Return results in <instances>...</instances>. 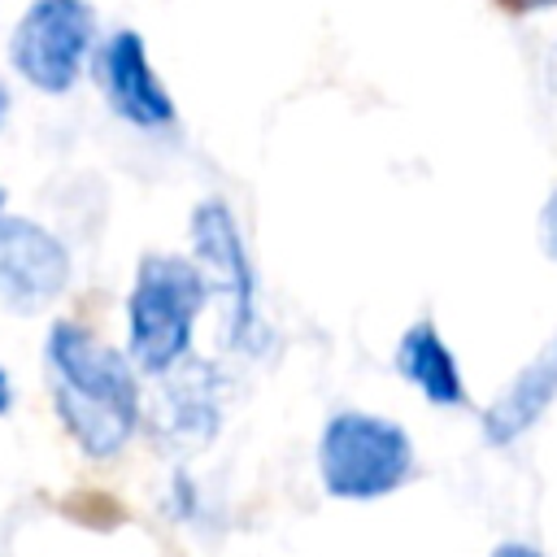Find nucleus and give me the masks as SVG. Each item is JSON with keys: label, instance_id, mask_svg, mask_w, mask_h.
Instances as JSON below:
<instances>
[{"label": "nucleus", "instance_id": "obj_1", "mask_svg": "<svg viewBox=\"0 0 557 557\" xmlns=\"http://www.w3.org/2000/svg\"><path fill=\"white\" fill-rule=\"evenodd\" d=\"M44 361L61 426L87 457H113L139 426L135 361L78 322H52Z\"/></svg>", "mask_w": 557, "mask_h": 557}, {"label": "nucleus", "instance_id": "obj_17", "mask_svg": "<svg viewBox=\"0 0 557 557\" xmlns=\"http://www.w3.org/2000/svg\"><path fill=\"white\" fill-rule=\"evenodd\" d=\"M553 52H557V48H553Z\"/></svg>", "mask_w": 557, "mask_h": 557}, {"label": "nucleus", "instance_id": "obj_13", "mask_svg": "<svg viewBox=\"0 0 557 557\" xmlns=\"http://www.w3.org/2000/svg\"><path fill=\"white\" fill-rule=\"evenodd\" d=\"M509 13H535V9H557V0H500Z\"/></svg>", "mask_w": 557, "mask_h": 557}, {"label": "nucleus", "instance_id": "obj_7", "mask_svg": "<svg viewBox=\"0 0 557 557\" xmlns=\"http://www.w3.org/2000/svg\"><path fill=\"white\" fill-rule=\"evenodd\" d=\"M96 78H100L109 109L122 122H131L139 131H161L174 122V100H170L165 83L157 78L139 30H113L104 39V48L96 52Z\"/></svg>", "mask_w": 557, "mask_h": 557}, {"label": "nucleus", "instance_id": "obj_11", "mask_svg": "<svg viewBox=\"0 0 557 557\" xmlns=\"http://www.w3.org/2000/svg\"><path fill=\"white\" fill-rule=\"evenodd\" d=\"M540 239H544V252L557 261V191L544 200V213H540Z\"/></svg>", "mask_w": 557, "mask_h": 557}, {"label": "nucleus", "instance_id": "obj_4", "mask_svg": "<svg viewBox=\"0 0 557 557\" xmlns=\"http://www.w3.org/2000/svg\"><path fill=\"white\" fill-rule=\"evenodd\" d=\"M96 44V9L87 0H30L9 30V65L44 96H65Z\"/></svg>", "mask_w": 557, "mask_h": 557}, {"label": "nucleus", "instance_id": "obj_6", "mask_svg": "<svg viewBox=\"0 0 557 557\" xmlns=\"http://www.w3.org/2000/svg\"><path fill=\"white\" fill-rule=\"evenodd\" d=\"M70 283V252L65 244L30 222L0 213V305L13 313H35L57 300Z\"/></svg>", "mask_w": 557, "mask_h": 557}, {"label": "nucleus", "instance_id": "obj_10", "mask_svg": "<svg viewBox=\"0 0 557 557\" xmlns=\"http://www.w3.org/2000/svg\"><path fill=\"white\" fill-rule=\"evenodd\" d=\"M396 370L405 374V383H413L431 405L444 409H461L466 405V379L461 366L453 357V348L444 344V335L435 331V322H413L400 344H396Z\"/></svg>", "mask_w": 557, "mask_h": 557}, {"label": "nucleus", "instance_id": "obj_16", "mask_svg": "<svg viewBox=\"0 0 557 557\" xmlns=\"http://www.w3.org/2000/svg\"><path fill=\"white\" fill-rule=\"evenodd\" d=\"M0 209H4V187H0Z\"/></svg>", "mask_w": 557, "mask_h": 557}, {"label": "nucleus", "instance_id": "obj_14", "mask_svg": "<svg viewBox=\"0 0 557 557\" xmlns=\"http://www.w3.org/2000/svg\"><path fill=\"white\" fill-rule=\"evenodd\" d=\"M9 109H13V91H9V83L0 78V131H4V122H9Z\"/></svg>", "mask_w": 557, "mask_h": 557}, {"label": "nucleus", "instance_id": "obj_3", "mask_svg": "<svg viewBox=\"0 0 557 557\" xmlns=\"http://www.w3.org/2000/svg\"><path fill=\"white\" fill-rule=\"evenodd\" d=\"M418 457L409 435L366 409H344L322 426L318 440V474L335 500H379L392 496Z\"/></svg>", "mask_w": 557, "mask_h": 557}, {"label": "nucleus", "instance_id": "obj_5", "mask_svg": "<svg viewBox=\"0 0 557 557\" xmlns=\"http://www.w3.org/2000/svg\"><path fill=\"white\" fill-rule=\"evenodd\" d=\"M191 248L209 278V292H218L226 305V344L235 352L252 348L257 344V283H252L244 235L226 200L209 196L191 209Z\"/></svg>", "mask_w": 557, "mask_h": 557}, {"label": "nucleus", "instance_id": "obj_8", "mask_svg": "<svg viewBox=\"0 0 557 557\" xmlns=\"http://www.w3.org/2000/svg\"><path fill=\"white\" fill-rule=\"evenodd\" d=\"M557 400V331L544 339V348L505 383V392L487 405L483 413V435L487 444H513L518 435H527L548 405Z\"/></svg>", "mask_w": 557, "mask_h": 557}, {"label": "nucleus", "instance_id": "obj_9", "mask_svg": "<svg viewBox=\"0 0 557 557\" xmlns=\"http://www.w3.org/2000/svg\"><path fill=\"white\" fill-rule=\"evenodd\" d=\"M157 431L170 440H209L218 426V387H213V370L205 361H178L165 370L161 383V400L152 413Z\"/></svg>", "mask_w": 557, "mask_h": 557}, {"label": "nucleus", "instance_id": "obj_2", "mask_svg": "<svg viewBox=\"0 0 557 557\" xmlns=\"http://www.w3.org/2000/svg\"><path fill=\"white\" fill-rule=\"evenodd\" d=\"M209 300V278L187 257L148 252L135 270V287L126 300V357L148 370L165 374L191 348L196 313Z\"/></svg>", "mask_w": 557, "mask_h": 557}, {"label": "nucleus", "instance_id": "obj_12", "mask_svg": "<svg viewBox=\"0 0 557 557\" xmlns=\"http://www.w3.org/2000/svg\"><path fill=\"white\" fill-rule=\"evenodd\" d=\"M492 557H544V553L531 548V544H522V540H505V544L492 548Z\"/></svg>", "mask_w": 557, "mask_h": 557}, {"label": "nucleus", "instance_id": "obj_15", "mask_svg": "<svg viewBox=\"0 0 557 557\" xmlns=\"http://www.w3.org/2000/svg\"><path fill=\"white\" fill-rule=\"evenodd\" d=\"M13 405V387H9V374H4V366H0V413Z\"/></svg>", "mask_w": 557, "mask_h": 557}]
</instances>
